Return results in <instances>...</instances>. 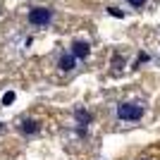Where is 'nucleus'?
Wrapping results in <instances>:
<instances>
[{"label": "nucleus", "instance_id": "obj_8", "mask_svg": "<svg viewBox=\"0 0 160 160\" xmlns=\"http://www.w3.org/2000/svg\"><path fill=\"white\" fill-rule=\"evenodd\" d=\"M108 14H110V17H117V19H122V17H124V12H122V10H117V7H108Z\"/></svg>", "mask_w": 160, "mask_h": 160}, {"label": "nucleus", "instance_id": "obj_9", "mask_svg": "<svg viewBox=\"0 0 160 160\" xmlns=\"http://www.w3.org/2000/svg\"><path fill=\"white\" fill-rule=\"evenodd\" d=\"M127 2H129V5H132V7H136V10L146 5V0H127Z\"/></svg>", "mask_w": 160, "mask_h": 160}, {"label": "nucleus", "instance_id": "obj_11", "mask_svg": "<svg viewBox=\"0 0 160 160\" xmlns=\"http://www.w3.org/2000/svg\"><path fill=\"white\" fill-rule=\"evenodd\" d=\"M0 127H2V124H0Z\"/></svg>", "mask_w": 160, "mask_h": 160}, {"label": "nucleus", "instance_id": "obj_1", "mask_svg": "<svg viewBox=\"0 0 160 160\" xmlns=\"http://www.w3.org/2000/svg\"><path fill=\"white\" fill-rule=\"evenodd\" d=\"M117 117L124 122H136L143 117V105H139V103H120L117 105Z\"/></svg>", "mask_w": 160, "mask_h": 160}, {"label": "nucleus", "instance_id": "obj_6", "mask_svg": "<svg viewBox=\"0 0 160 160\" xmlns=\"http://www.w3.org/2000/svg\"><path fill=\"white\" fill-rule=\"evenodd\" d=\"M74 120H77V124H81V127H86V124H91V112H86V110H77L74 112Z\"/></svg>", "mask_w": 160, "mask_h": 160}, {"label": "nucleus", "instance_id": "obj_10", "mask_svg": "<svg viewBox=\"0 0 160 160\" xmlns=\"http://www.w3.org/2000/svg\"><path fill=\"white\" fill-rule=\"evenodd\" d=\"M141 62H148V55H146V53L139 55V62H136V65H141Z\"/></svg>", "mask_w": 160, "mask_h": 160}, {"label": "nucleus", "instance_id": "obj_2", "mask_svg": "<svg viewBox=\"0 0 160 160\" xmlns=\"http://www.w3.org/2000/svg\"><path fill=\"white\" fill-rule=\"evenodd\" d=\"M53 22V10L48 7H33L29 10V24L31 27H48Z\"/></svg>", "mask_w": 160, "mask_h": 160}, {"label": "nucleus", "instance_id": "obj_7", "mask_svg": "<svg viewBox=\"0 0 160 160\" xmlns=\"http://www.w3.org/2000/svg\"><path fill=\"white\" fill-rule=\"evenodd\" d=\"M14 98H17V93H14V91H7V93L2 96V105H12Z\"/></svg>", "mask_w": 160, "mask_h": 160}, {"label": "nucleus", "instance_id": "obj_5", "mask_svg": "<svg viewBox=\"0 0 160 160\" xmlns=\"http://www.w3.org/2000/svg\"><path fill=\"white\" fill-rule=\"evenodd\" d=\"M38 129H41L38 120H24V122H22V132H24V134H29V136L38 134Z\"/></svg>", "mask_w": 160, "mask_h": 160}, {"label": "nucleus", "instance_id": "obj_4", "mask_svg": "<svg viewBox=\"0 0 160 160\" xmlns=\"http://www.w3.org/2000/svg\"><path fill=\"white\" fill-rule=\"evenodd\" d=\"M58 67H60L62 72H72L74 67H77V58H74L72 53H69V55H62L60 62H58Z\"/></svg>", "mask_w": 160, "mask_h": 160}, {"label": "nucleus", "instance_id": "obj_3", "mask_svg": "<svg viewBox=\"0 0 160 160\" xmlns=\"http://www.w3.org/2000/svg\"><path fill=\"white\" fill-rule=\"evenodd\" d=\"M88 53H91V46H88L86 41H74V43H72V55L77 58V60L88 58Z\"/></svg>", "mask_w": 160, "mask_h": 160}]
</instances>
